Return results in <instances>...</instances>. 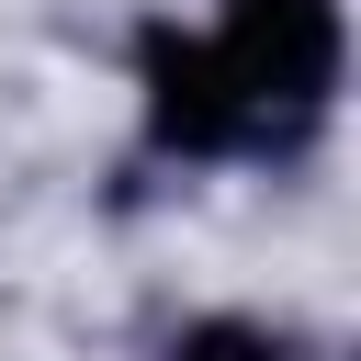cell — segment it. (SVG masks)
<instances>
[{
    "instance_id": "6da1fadb",
    "label": "cell",
    "mask_w": 361,
    "mask_h": 361,
    "mask_svg": "<svg viewBox=\"0 0 361 361\" xmlns=\"http://www.w3.org/2000/svg\"><path fill=\"white\" fill-rule=\"evenodd\" d=\"M203 45H214V68L237 79V102L259 124L316 113L338 90V0H226V23Z\"/></svg>"
},
{
    "instance_id": "7a4b0ae2",
    "label": "cell",
    "mask_w": 361,
    "mask_h": 361,
    "mask_svg": "<svg viewBox=\"0 0 361 361\" xmlns=\"http://www.w3.org/2000/svg\"><path fill=\"white\" fill-rule=\"evenodd\" d=\"M135 68H147V124H158V147H180V158H226V147H259V135H271V124L237 102V79L214 68L203 34H147Z\"/></svg>"
},
{
    "instance_id": "3957f363",
    "label": "cell",
    "mask_w": 361,
    "mask_h": 361,
    "mask_svg": "<svg viewBox=\"0 0 361 361\" xmlns=\"http://www.w3.org/2000/svg\"><path fill=\"white\" fill-rule=\"evenodd\" d=\"M169 361H293V338H271V327H248V316H214V327H192Z\"/></svg>"
}]
</instances>
